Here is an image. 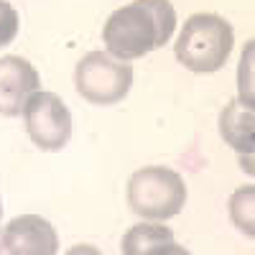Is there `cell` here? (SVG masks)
I'll use <instances>...</instances> for the list:
<instances>
[{
    "instance_id": "cell-3",
    "label": "cell",
    "mask_w": 255,
    "mask_h": 255,
    "mask_svg": "<svg viewBox=\"0 0 255 255\" xmlns=\"http://www.w3.org/2000/svg\"><path fill=\"white\" fill-rule=\"evenodd\" d=\"M128 204L143 220H171L186 204V184L174 168L143 166L128 181Z\"/></svg>"
},
{
    "instance_id": "cell-7",
    "label": "cell",
    "mask_w": 255,
    "mask_h": 255,
    "mask_svg": "<svg viewBox=\"0 0 255 255\" xmlns=\"http://www.w3.org/2000/svg\"><path fill=\"white\" fill-rule=\"evenodd\" d=\"M38 90V72L23 56H0V115L15 118Z\"/></svg>"
},
{
    "instance_id": "cell-2",
    "label": "cell",
    "mask_w": 255,
    "mask_h": 255,
    "mask_svg": "<svg viewBox=\"0 0 255 255\" xmlns=\"http://www.w3.org/2000/svg\"><path fill=\"white\" fill-rule=\"evenodd\" d=\"M232 26L222 15L197 13L191 15L176 41V59L189 72L212 74L225 67L232 51Z\"/></svg>"
},
{
    "instance_id": "cell-9",
    "label": "cell",
    "mask_w": 255,
    "mask_h": 255,
    "mask_svg": "<svg viewBox=\"0 0 255 255\" xmlns=\"http://www.w3.org/2000/svg\"><path fill=\"white\" fill-rule=\"evenodd\" d=\"M253 128H255L253 108L243 105L240 100L230 102L220 115V135L225 138V143H230L235 151L248 156H253Z\"/></svg>"
},
{
    "instance_id": "cell-10",
    "label": "cell",
    "mask_w": 255,
    "mask_h": 255,
    "mask_svg": "<svg viewBox=\"0 0 255 255\" xmlns=\"http://www.w3.org/2000/svg\"><path fill=\"white\" fill-rule=\"evenodd\" d=\"M253 197H255V189L243 186L230 199V217L238 225V230H243L248 238L255 235V230H253Z\"/></svg>"
},
{
    "instance_id": "cell-13",
    "label": "cell",
    "mask_w": 255,
    "mask_h": 255,
    "mask_svg": "<svg viewBox=\"0 0 255 255\" xmlns=\"http://www.w3.org/2000/svg\"><path fill=\"white\" fill-rule=\"evenodd\" d=\"M0 215H3V207H0Z\"/></svg>"
},
{
    "instance_id": "cell-8",
    "label": "cell",
    "mask_w": 255,
    "mask_h": 255,
    "mask_svg": "<svg viewBox=\"0 0 255 255\" xmlns=\"http://www.w3.org/2000/svg\"><path fill=\"white\" fill-rule=\"evenodd\" d=\"M120 250L125 255H166V253H186L176 245L171 230L163 225H135L123 235Z\"/></svg>"
},
{
    "instance_id": "cell-12",
    "label": "cell",
    "mask_w": 255,
    "mask_h": 255,
    "mask_svg": "<svg viewBox=\"0 0 255 255\" xmlns=\"http://www.w3.org/2000/svg\"><path fill=\"white\" fill-rule=\"evenodd\" d=\"M253 46H248V54H243V64H240V102L253 108V90H250V67H253Z\"/></svg>"
},
{
    "instance_id": "cell-5",
    "label": "cell",
    "mask_w": 255,
    "mask_h": 255,
    "mask_svg": "<svg viewBox=\"0 0 255 255\" xmlns=\"http://www.w3.org/2000/svg\"><path fill=\"white\" fill-rule=\"evenodd\" d=\"M26 130L41 151H61L72 138V115L54 92L36 90L23 105Z\"/></svg>"
},
{
    "instance_id": "cell-1",
    "label": "cell",
    "mask_w": 255,
    "mask_h": 255,
    "mask_svg": "<svg viewBox=\"0 0 255 255\" xmlns=\"http://www.w3.org/2000/svg\"><path fill=\"white\" fill-rule=\"evenodd\" d=\"M176 10L168 0H135L118 8L102 28V41L110 56L133 61L163 46L174 36Z\"/></svg>"
},
{
    "instance_id": "cell-4",
    "label": "cell",
    "mask_w": 255,
    "mask_h": 255,
    "mask_svg": "<svg viewBox=\"0 0 255 255\" xmlns=\"http://www.w3.org/2000/svg\"><path fill=\"white\" fill-rule=\"evenodd\" d=\"M133 84V67L110 54L90 51L74 69L77 92L92 105H115L120 102Z\"/></svg>"
},
{
    "instance_id": "cell-11",
    "label": "cell",
    "mask_w": 255,
    "mask_h": 255,
    "mask_svg": "<svg viewBox=\"0 0 255 255\" xmlns=\"http://www.w3.org/2000/svg\"><path fill=\"white\" fill-rule=\"evenodd\" d=\"M18 36V13L8 0H0V46L13 44Z\"/></svg>"
},
{
    "instance_id": "cell-6",
    "label": "cell",
    "mask_w": 255,
    "mask_h": 255,
    "mask_svg": "<svg viewBox=\"0 0 255 255\" xmlns=\"http://www.w3.org/2000/svg\"><path fill=\"white\" fill-rule=\"evenodd\" d=\"M59 250L56 230L38 215H20L3 230L0 253L5 255H54Z\"/></svg>"
}]
</instances>
